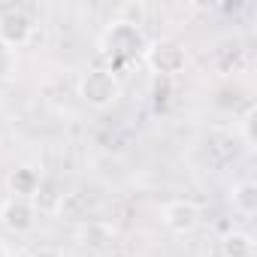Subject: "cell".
I'll use <instances>...</instances> for the list:
<instances>
[{"mask_svg":"<svg viewBox=\"0 0 257 257\" xmlns=\"http://www.w3.org/2000/svg\"><path fill=\"white\" fill-rule=\"evenodd\" d=\"M254 118H257V112H254V106L242 115V124H239V131H242V140H245V146L248 149H254L257 146V140H254Z\"/></svg>","mask_w":257,"mask_h":257,"instance_id":"cell-13","label":"cell"},{"mask_svg":"<svg viewBox=\"0 0 257 257\" xmlns=\"http://www.w3.org/2000/svg\"><path fill=\"white\" fill-rule=\"evenodd\" d=\"M149 40H146V31L140 25H127V22H118L112 19L100 37H97V49L103 58H109V70H115V64H131L137 58H143Z\"/></svg>","mask_w":257,"mask_h":257,"instance_id":"cell-1","label":"cell"},{"mask_svg":"<svg viewBox=\"0 0 257 257\" xmlns=\"http://www.w3.org/2000/svg\"><path fill=\"white\" fill-rule=\"evenodd\" d=\"M230 203H233V209H236L239 215H245V218L254 215V212H257V185H254L251 179L233 185V188H230Z\"/></svg>","mask_w":257,"mask_h":257,"instance_id":"cell-9","label":"cell"},{"mask_svg":"<svg viewBox=\"0 0 257 257\" xmlns=\"http://www.w3.org/2000/svg\"><path fill=\"white\" fill-rule=\"evenodd\" d=\"M40 185H43V176L34 167H19V170L10 173V191H13V197L34 200V194L40 191Z\"/></svg>","mask_w":257,"mask_h":257,"instance_id":"cell-8","label":"cell"},{"mask_svg":"<svg viewBox=\"0 0 257 257\" xmlns=\"http://www.w3.org/2000/svg\"><path fill=\"white\" fill-rule=\"evenodd\" d=\"M0 257H10V248H7V242L0 239Z\"/></svg>","mask_w":257,"mask_h":257,"instance_id":"cell-15","label":"cell"},{"mask_svg":"<svg viewBox=\"0 0 257 257\" xmlns=\"http://www.w3.org/2000/svg\"><path fill=\"white\" fill-rule=\"evenodd\" d=\"M118 22H127V25H140L143 28V19H146V7L143 4H124L115 16Z\"/></svg>","mask_w":257,"mask_h":257,"instance_id":"cell-12","label":"cell"},{"mask_svg":"<svg viewBox=\"0 0 257 257\" xmlns=\"http://www.w3.org/2000/svg\"><path fill=\"white\" fill-rule=\"evenodd\" d=\"M76 239H79L82 248L100 254V248L115 239V227H112L109 221H88V224H82V227L76 230Z\"/></svg>","mask_w":257,"mask_h":257,"instance_id":"cell-7","label":"cell"},{"mask_svg":"<svg viewBox=\"0 0 257 257\" xmlns=\"http://www.w3.org/2000/svg\"><path fill=\"white\" fill-rule=\"evenodd\" d=\"M143 64L158 76H179L188 67V49L179 40H155L146 46Z\"/></svg>","mask_w":257,"mask_h":257,"instance_id":"cell-3","label":"cell"},{"mask_svg":"<svg viewBox=\"0 0 257 257\" xmlns=\"http://www.w3.org/2000/svg\"><path fill=\"white\" fill-rule=\"evenodd\" d=\"M221 254L224 257H254V239L245 230H233L221 239Z\"/></svg>","mask_w":257,"mask_h":257,"instance_id":"cell-10","label":"cell"},{"mask_svg":"<svg viewBox=\"0 0 257 257\" xmlns=\"http://www.w3.org/2000/svg\"><path fill=\"white\" fill-rule=\"evenodd\" d=\"M34 28H37L34 19L25 10H19V7H13V10H7L4 16H0V40H4L7 46H13V49L31 43Z\"/></svg>","mask_w":257,"mask_h":257,"instance_id":"cell-6","label":"cell"},{"mask_svg":"<svg viewBox=\"0 0 257 257\" xmlns=\"http://www.w3.org/2000/svg\"><path fill=\"white\" fill-rule=\"evenodd\" d=\"M31 257H64V251H58L52 245H40L37 251H31Z\"/></svg>","mask_w":257,"mask_h":257,"instance_id":"cell-14","label":"cell"},{"mask_svg":"<svg viewBox=\"0 0 257 257\" xmlns=\"http://www.w3.org/2000/svg\"><path fill=\"white\" fill-rule=\"evenodd\" d=\"M16 70H19V52L0 40V82H4V79H13Z\"/></svg>","mask_w":257,"mask_h":257,"instance_id":"cell-11","label":"cell"},{"mask_svg":"<svg viewBox=\"0 0 257 257\" xmlns=\"http://www.w3.org/2000/svg\"><path fill=\"white\" fill-rule=\"evenodd\" d=\"M79 257H103V254H97V251H82Z\"/></svg>","mask_w":257,"mask_h":257,"instance_id":"cell-16","label":"cell"},{"mask_svg":"<svg viewBox=\"0 0 257 257\" xmlns=\"http://www.w3.org/2000/svg\"><path fill=\"white\" fill-rule=\"evenodd\" d=\"M79 100L91 109H109L121 100V79L109 67H91L79 76Z\"/></svg>","mask_w":257,"mask_h":257,"instance_id":"cell-2","label":"cell"},{"mask_svg":"<svg viewBox=\"0 0 257 257\" xmlns=\"http://www.w3.org/2000/svg\"><path fill=\"white\" fill-rule=\"evenodd\" d=\"M164 227L176 236H191L203 224V209L194 200H173L164 206Z\"/></svg>","mask_w":257,"mask_h":257,"instance_id":"cell-4","label":"cell"},{"mask_svg":"<svg viewBox=\"0 0 257 257\" xmlns=\"http://www.w3.org/2000/svg\"><path fill=\"white\" fill-rule=\"evenodd\" d=\"M37 206L31 200H22V197H10L4 206H0V224H4L10 233L16 236H25L37 227Z\"/></svg>","mask_w":257,"mask_h":257,"instance_id":"cell-5","label":"cell"}]
</instances>
